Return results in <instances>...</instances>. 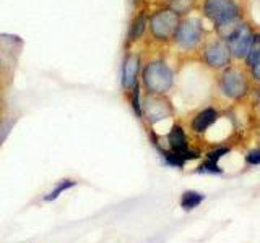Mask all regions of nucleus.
Returning <instances> with one entry per match:
<instances>
[{
	"label": "nucleus",
	"mask_w": 260,
	"mask_h": 243,
	"mask_svg": "<svg viewBox=\"0 0 260 243\" xmlns=\"http://www.w3.org/2000/svg\"><path fill=\"white\" fill-rule=\"evenodd\" d=\"M202 13L215 26L216 36L223 39L244 21V10L238 0H203Z\"/></svg>",
	"instance_id": "1"
},
{
	"label": "nucleus",
	"mask_w": 260,
	"mask_h": 243,
	"mask_svg": "<svg viewBox=\"0 0 260 243\" xmlns=\"http://www.w3.org/2000/svg\"><path fill=\"white\" fill-rule=\"evenodd\" d=\"M184 16L173 5H162L148 16V31L154 43L168 44L173 40L179 23Z\"/></svg>",
	"instance_id": "2"
},
{
	"label": "nucleus",
	"mask_w": 260,
	"mask_h": 243,
	"mask_svg": "<svg viewBox=\"0 0 260 243\" xmlns=\"http://www.w3.org/2000/svg\"><path fill=\"white\" fill-rule=\"evenodd\" d=\"M140 79L148 94H166L174 86V71L162 59H153L143 65Z\"/></svg>",
	"instance_id": "3"
},
{
	"label": "nucleus",
	"mask_w": 260,
	"mask_h": 243,
	"mask_svg": "<svg viewBox=\"0 0 260 243\" xmlns=\"http://www.w3.org/2000/svg\"><path fill=\"white\" fill-rule=\"evenodd\" d=\"M218 88L224 97L231 101H241L250 93V76L241 67L230 65L221 71L218 79Z\"/></svg>",
	"instance_id": "4"
},
{
	"label": "nucleus",
	"mask_w": 260,
	"mask_h": 243,
	"mask_svg": "<svg viewBox=\"0 0 260 243\" xmlns=\"http://www.w3.org/2000/svg\"><path fill=\"white\" fill-rule=\"evenodd\" d=\"M203 39H205L203 21L197 18V16H184L177 26L173 43L181 51L190 52L203 44Z\"/></svg>",
	"instance_id": "5"
},
{
	"label": "nucleus",
	"mask_w": 260,
	"mask_h": 243,
	"mask_svg": "<svg viewBox=\"0 0 260 243\" xmlns=\"http://www.w3.org/2000/svg\"><path fill=\"white\" fill-rule=\"evenodd\" d=\"M202 62L205 63V67L215 71H223L228 68L233 62V57L230 52L226 40L223 37H213L208 39L207 43L202 46Z\"/></svg>",
	"instance_id": "6"
},
{
	"label": "nucleus",
	"mask_w": 260,
	"mask_h": 243,
	"mask_svg": "<svg viewBox=\"0 0 260 243\" xmlns=\"http://www.w3.org/2000/svg\"><path fill=\"white\" fill-rule=\"evenodd\" d=\"M254 28L250 26L247 21H241L230 34L224 37L228 47H230L231 57L234 60H244L249 52V47L254 37Z\"/></svg>",
	"instance_id": "7"
},
{
	"label": "nucleus",
	"mask_w": 260,
	"mask_h": 243,
	"mask_svg": "<svg viewBox=\"0 0 260 243\" xmlns=\"http://www.w3.org/2000/svg\"><path fill=\"white\" fill-rule=\"evenodd\" d=\"M142 107H143V117H146V120L151 125L173 115V105L165 97V94L146 93L142 99Z\"/></svg>",
	"instance_id": "8"
},
{
	"label": "nucleus",
	"mask_w": 260,
	"mask_h": 243,
	"mask_svg": "<svg viewBox=\"0 0 260 243\" xmlns=\"http://www.w3.org/2000/svg\"><path fill=\"white\" fill-rule=\"evenodd\" d=\"M142 55L135 51H127L122 60V73H120V85L125 93H128L137 83H140L142 73Z\"/></svg>",
	"instance_id": "9"
},
{
	"label": "nucleus",
	"mask_w": 260,
	"mask_h": 243,
	"mask_svg": "<svg viewBox=\"0 0 260 243\" xmlns=\"http://www.w3.org/2000/svg\"><path fill=\"white\" fill-rule=\"evenodd\" d=\"M168 144H169V151L176 152L177 156H181L184 160H193L200 156L197 151L189 148L187 136L181 125H174L171 128V132L168 133Z\"/></svg>",
	"instance_id": "10"
},
{
	"label": "nucleus",
	"mask_w": 260,
	"mask_h": 243,
	"mask_svg": "<svg viewBox=\"0 0 260 243\" xmlns=\"http://www.w3.org/2000/svg\"><path fill=\"white\" fill-rule=\"evenodd\" d=\"M148 16L150 15L145 10H140L132 18L128 31H127V46H132V44L138 43V40L145 36L146 29H148Z\"/></svg>",
	"instance_id": "11"
},
{
	"label": "nucleus",
	"mask_w": 260,
	"mask_h": 243,
	"mask_svg": "<svg viewBox=\"0 0 260 243\" xmlns=\"http://www.w3.org/2000/svg\"><path fill=\"white\" fill-rule=\"evenodd\" d=\"M218 117H219V113H218L216 109H213V107L203 109V110H200L197 115L193 117V120H192V130H193L195 133L207 132V130L218 120Z\"/></svg>",
	"instance_id": "12"
},
{
	"label": "nucleus",
	"mask_w": 260,
	"mask_h": 243,
	"mask_svg": "<svg viewBox=\"0 0 260 243\" xmlns=\"http://www.w3.org/2000/svg\"><path fill=\"white\" fill-rule=\"evenodd\" d=\"M128 94V102H130V107H132L134 113L137 118H143V107H142V85L137 83L130 91Z\"/></svg>",
	"instance_id": "13"
},
{
	"label": "nucleus",
	"mask_w": 260,
	"mask_h": 243,
	"mask_svg": "<svg viewBox=\"0 0 260 243\" xmlns=\"http://www.w3.org/2000/svg\"><path fill=\"white\" fill-rule=\"evenodd\" d=\"M75 185H77V180H72V178H63V180H60L51 191H49V193L46 194V196L43 198V201H44V202H52V201H55L57 198H59L63 191H67V190L73 188Z\"/></svg>",
	"instance_id": "14"
},
{
	"label": "nucleus",
	"mask_w": 260,
	"mask_h": 243,
	"mask_svg": "<svg viewBox=\"0 0 260 243\" xmlns=\"http://www.w3.org/2000/svg\"><path fill=\"white\" fill-rule=\"evenodd\" d=\"M258 60H260V31H255L254 37H252L250 47H249V52L246 55V59H244V63H246V67L249 68L250 65H254Z\"/></svg>",
	"instance_id": "15"
},
{
	"label": "nucleus",
	"mask_w": 260,
	"mask_h": 243,
	"mask_svg": "<svg viewBox=\"0 0 260 243\" xmlns=\"http://www.w3.org/2000/svg\"><path fill=\"white\" fill-rule=\"evenodd\" d=\"M205 199V196H203L202 193L199 191H184V194L181 196V206L185 209V211H190L193 208H197L200 202Z\"/></svg>",
	"instance_id": "16"
},
{
	"label": "nucleus",
	"mask_w": 260,
	"mask_h": 243,
	"mask_svg": "<svg viewBox=\"0 0 260 243\" xmlns=\"http://www.w3.org/2000/svg\"><path fill=\"white\" fill-rule=\"evenodd\" d=\"M159 152H161V156H162V159H165V162L168 166H173V167H179V169H182L184 167V164H185V160L181 157V156H177L176 152H173V151H165V149H159Z\"/></svg>",
	"instance_id": "17"
},
{
	"label": "nucleus",
	"mask_w": 260,
	"mask_h": 243,
	"mask_svg": "<svg viewBox=\"0 0 260 243\" xmlns=\"http://www.w3.org/2000/svg\"><path fill=\"white\" fill-rule=\"evenodd\" d=\"M199 174H221L223 172V169L218 166V162H213V160H205L203 164H200L199 170H197Z\"/></svg>",
	"instance_id": "18"
},
{
	"label": "nucleus",
	"mask_w": 260,
	"mask_h": 243,
	"mask_svg": "<svg viewBox=\"0 0 260 243\" xmlns=\"http://www.w3.org/2000/svg\"><path fill=\"white\" fill-rule=\"evenodd\" d=\"M228 152H230V148H226V146H218V148L211 149V151L207 154V159H208V160H213V162H218L223 156H226Z\"/></svg>",
	"instance_id": "19"
},
{
	"label": "nucleus",
	"mask_w": 260,
	"mask_h": 243,
	"mask_svg": "<svg viewBox=\"0 0 260 243\" xmlns=\"http://www.w3.org/2000/svg\"><path fill=\"white\" fill-rule=\"evenodd\" d=\"M249 70V76L252 81H255V83L260 85V60L255 62L254 65H250V67L247 68Z\"/></svg>",
	"instance_id": "20"
},
{
	"label": "nucleus",
	"mask_w": 260,
	"mask_h": 243,
	"mask_svg": "<svg viewBox=\"0 0 260 243\" xmlns=\"http://www.w3.org/2000/svg\"><path fill=\"white\" fill-rule=\"evenodd\" d=\"M12 122H7V120H2L0 122V144H2L5 141V138L7 135L10 133V130H12Z\"/></svg>",
	"instance_id": "21"
},
{
	"label": "nucleus",
	"mask_w": 260,
	"mask_h": 243,
	"mask_svg": "<svg viewBox=\"0 0 260 243\" xmlns=\"http://www.w3.org/2000/svg\"><path fill=\"white\" fill-rule=\"evenodd\" d=\"M246 162L250 166H258L260 164V149H254V151L247 152Z\"/></svg>",
	"instance_id": "22"
},
{
	"label": "nucleus",
	"mask_w": 260,
	"mask_h": 243,
	"mask_svg": "<svg viewBox=\"0 0 260 243\" xmlns=\"http://www.w3.org/2000/svg\"><path fill=\"white\" fill-rule=\"evenodd\" d=\"M255 109H257L258 113H260V88H258V91H257V94H255Z\"/></svg>",
	"instance_id": "23"
},
{
	"label": "nucleus",
	"mask_w": 260,
	"mask_h": 243,
	"mask_svg": "<svg viewBox=\"0 0 260 243\" xmlns=\"http://www.w3.org/2000/svg\"><path fill=\"white\" fill-rule=\"evenodd\" d=\"M168 2H169V4H174V5H176V4H179V2H182V0H168Z\"/></svg>",
	"instance_id": "24"
},
{
	"label": "nucleus",
	"mask_w": 260,
	"mask_h": 243,
	"mask_svg": "<svg viewBox=\"0 0 260 243\" xmlns=\"http://www.w3.org/2000/svg\"><path fill=\"white\" fill-rule=\"evenodd\" d=\"M132 2H134V5H138V4L142 2V0H132Z\"/></svg>",
	"instance_id": "25"
}]
</instances>
